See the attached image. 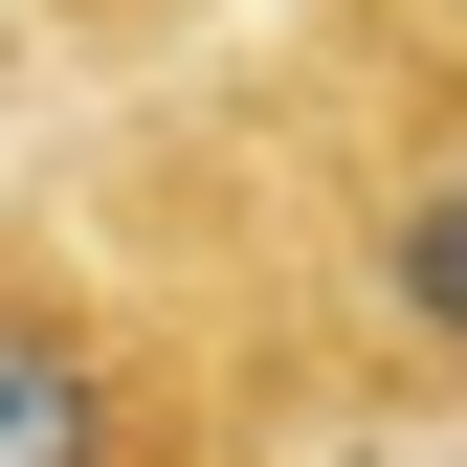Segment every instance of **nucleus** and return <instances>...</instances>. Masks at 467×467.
<instances>
[{"mask_svg": "<svg viewBox=\"0 0 467 467\" xmlns=\"http://www.w3.org/2000/svg\"><path fill=\"white\" fill-rule=\"evenodd\" d=\"M0 467H245L179 357V312L134 289V245L45 179L0 201Z\"/></svg>", "mask_w": 467, "mask_h": 467, "instance_id": "1", "label": "nucleus"}, {"mask_svg": "<svg viewBox=\"0 0 467 467\" xmlns=\"http://www.w3.org/2000/svg\"><path fill=\"white\" fill-rule=\"evenodd\" d=\"M0 67H23V23H0Z\"/></svg>", "mask_w": 467, "mask_h": 467, "instance_id": "3", "label": "nucleus"}, {"mask_svg": "<svg viewBox=\"0 0 467 467\" xmlns=\"http://www.w3.org/2000/svg\"><path fill=\"white\" fill-rule=\"evenodd\" d=\"M0 23H45V0H0Z\"/></svg>", "mask_w": 467, "mask_h": 467, "instance_id": "4", "label": "nucleus"}, {"mask_svg": "<svg viewBox=\"0 0 467 467\" xmlns=\"http://www.w3.org/2000/svg\"><path fill=\"white\" fill-rule=\"evenodd\" d=\"M400 23H467V0H400Z\"/></svg>", "mask_w": 467, "mask_h": 467, "instance_id": "2", "label": "nucleus"}]
</instances>
